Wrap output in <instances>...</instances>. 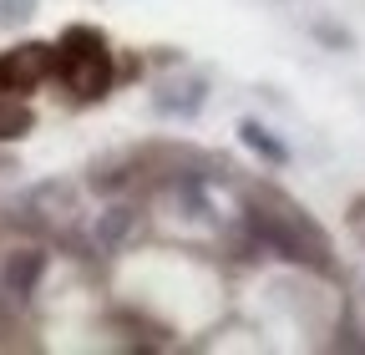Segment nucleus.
Listing matches in <instances>:
<instances>
[{"label": "nucleus", "mask_w": 365, "mask_h": 355, "mask_svg": "<svg viewBox=\"0 0 365 355\" xmlns=\"http://www.w3.org/2000/svg\"><path fill=\"white\" fill-rule=\"evenodd\" d=\"M239 224L249 229V239H254L264 254L284 259V264H299V269H309V274H319V279H335V274H340L330 229L319 224V218H314L299 198H289L284 188L249 183V188H244V208H239Z\"/></svg>", "instance_id": "obj_1"}, {"label": "nucleus", "mask_w": 365, "mask_h": 355, "mask_svg": "<svg viewBox=\"0 0 365 355\" xmlns=\"http://www.w3.org/2000/svg\"><path fill=\"white\" fill-rule=\"evenodd\" d=\"M51 81H61V92L76 102V107H91L112 97L117 86V51L102 26H66L56 41H51Z\"/></svg>", "instance_id": "obj_2"}, {"label": "nucleus", "mask_w": 365, "mask_h": 355, "mask_svg": "<svg viewBox=\"0 0 365 355\" xmlns=\"http://www.w3.org/2000/svg\"><path fill=\"white\" fill-rule=\"evenodd\" d=\"M51 81V41H21L0 51V97H31Z\"/></svg>", "instance_id": "obj_3"}, {"label": "nucleus", "mask_w": 365, "mask_h": 355, "mask_svg": "<svg viewBox=\"0 0 365 355\" xmlns=\"http://www.w3.org/2000/svg\"><path fill=\"white\" fill-rule=\"evenodd\" d=\"M208 107V76L188 71V76H163L158 92H153V112L158 117H178V122H193L198 112Z\"/></svg>", "instance_id": "obj_4"}, {"label": "nucleus", "mask_w": 365, "mask_h": 355, "mask_svg": "<svg viewBox=\"0 0 365 355\" xmlns=\"http://www.w3.org/2000/svg\"><path fill=\"white\" fill-rule=\"evenodd\" d=\"M46 269H51V254L46 249H36V244L31 249H11L6 264H0V289H6L11 299H31L41 289Z\"/></svg>", "instance_id": "obj_5"}, {"label": "nucleus", "mask_w": 365, "mask_h": 355, "mask_svg": "<svg viewBox=\"0 0 365 355\" xmlns=\"http://www.w3.org/2000/svg\"><path fill=\"white\" fill-rule=\"evenodd\" d=\"M137 229V208L132 203H112L97 213V224H91V249H102V254H117Z\"/></svg>", "instance_id": "obj_6"}, {"label": "nucleus", "mask_w": 365, "mask_h": 355, "mask_svg": "<svg viewBox=\"0 0 365 355\" xmlns=\"http://www.w3.org/2000/svg\"><path fill=\"white\" fill-rule=\"evenodd\" d=\"M239 143H244L264 168H289V163H294L289 143H284V138H274V132H269L259 117H244V122H239Z\"/></svg>", "instance_id": "obj_7"}, {"label": "nucleus", "mask_w": 365, "mask_h": 355, "mask_svg": "<svg viewBox=\"0 0 365 355\" xmlns=\"http://www.w3.org/2000/svg\"><path fill=\"white\" fill-rule=\"evenodd\" d=\"M36 132V107L26 97H0V143H21Z\"/></svg>", "instance_id": "obj_8"}, {"label": "nucleus", "mask_w": 365, "mask_h": 355, "mask_svg": "<svg viewBox=\"0 0 365 355\" xmlns=\"http://www.w3.org/2000/svg\"><path fill=\"white\" fill-rule=\"evenodd\" d=\"M309 36H314L325 51H360V36H355L350 26L330 21V16H314V21H309Z\"/></svg>", "instance_id": "obj_9"}, {"label": "nucleus", "mask_w": 365, "mask_h": 355, "mask_svg": "<svg viewBox=\"0 0 365 355\" xmlns=\"http://www.w3.org/2000/svg\"><path fill=\"white\" fill-rule=\"evenodd\" d=\"M41 11V0H0V31H16Z\"/></svg>", "instance_id": "obj_10"}, {"label": "nucleus", "mask_w": 365, "mask_h": 355, "mask_svg": "<svg viewBox=\"0 0 365 355\" xmlns=\"http://www.w3.org/2000/svg\"><path fill=\"white\" fill-rule=\"evenodd\" d=\"M345 229L355 234V244L365 249V193H355L350 198V208H345Z\"/></svg>", "instance_id": "obj_11"}, {"label": "nucleus", "mask_w": 365, "mask_h": 355, "mask_svg": "<svg viewBox=\"0 0 365 355\" xmlns=\"http://www.w3.org/2000/svg\"><path fill=\"white\" fill-rule=\"evenodd\" d=\"M345 315H350V325L365 335V289H360V299H350V304H345Z\"/></svg>", "instance_id": "obj_12"}]
</instances>
